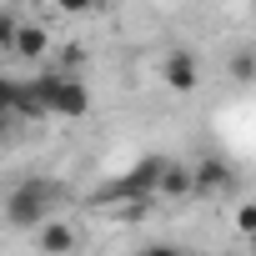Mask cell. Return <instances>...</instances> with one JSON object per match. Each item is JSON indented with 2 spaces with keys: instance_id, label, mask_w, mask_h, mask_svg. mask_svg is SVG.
Returning <instances> with one entry per match:
<instances>
[{
  "instance_id": "13",
  "label": "cell",
  "mask_w": 256,
  "mask_h": 256,
  "mask_svg": "<svg viewBox=\"0 0 256 256\" xmlns=\"http://www.w3.org/2000/svg\"><path fill=\"white\" fill-rule=\"evenodd\" d=\"M246 246H251V256H256V236H251V241H246Z\"/></svg>"
},
{
  "instance_id": "5",
  "label": "cell",
  "mask_w": 256,
  "mask_h": 256,
  "mask_svg": "<svg viewBox=\"0 0 256 256\" xmlns=\"http://www.w3.org/2000/svg\"><path fill=\"white\" fill-rule=\"evenodd\" d=\"M236 186V171L221 156H201L196 161V196H226Z\"/></svg>"
},
{
  "instance_id": "10",
  "label": "cell",
  "mask_w": 256,
  "mask_h": 256,
  "mask_svg": "<svg viewBox=\"0 0 256 256\" xmlns=\"http://www.w3.org/2000/svg\"><path fill=\"white\" fill-rule=\"evenodd\" d=\"M20 20H16V10H0V50H10L16 56V40H20Z\"/></svg>"
},
{
  "instance_id": "9",
  "label": "cell",
  "mask_w": 256,
  "mask_h": 256,
  "mask_svg": "<svg viewBox=\"0 0 256 256\" xmlns=\"http://www.w3.org/2000/svg\"><path fill=\"white\" fill-rule=\"evenodd\" d=\"M46 50H50L46 26H26V30H20V40H16V56H20V60H40Z\"/></svg>"
},
{
  "instance_id": "4",
  "label": "cell",
  "mask_w": 256,
  "mask_h": 256,
  "mask_svg": "<svg viewBox=\"0 0 256 256\" xmlns=\"http://www.w3.org/2000/svg\"><path fill=\"white\" fill-rule=\"evenodd\" d=\"M161 80H166V90L186 96V90L201 86V60H196L191 50H171V56L161 60Z\"/></svg>"
},
{
  "instance_id": "3",
  "label": "cell",
  "mask_w": 256,
  "mask_h": 256,
  "mask_svg": "<svg viewBox=\"0 0 256 256\" xmlns=\"http://www.w3.org/2000/svg\"><path fill=\"white\" fill-rule=\"evenodd\" d=\"M90 110V86L76 76V70H60V86H56V100H50V116H66V120H80Z\"/></svg>"
},
{
  "instance_id": "6",
  "label": "cell",
  "mask_w": 256,
  "mask_h": 256,
  "mask_svg": "<svg viewBox=\"0 0 256 256\" xmlns=\"http://www.w3.org/2000/svg\"><path fill=\"white\" fill-rule=\"evenodd\" d=\"M36 241H40V256H70L76 251V226H66V221H46L40 231H36Z\"/></svg>"
},
{
  "instance_id": "1",
  "label": "cell",
  "mask_w": 256,
  "mask_h": 256,
  "mask_svg": "<svg viewBox=\"0 0 256 256\" xmlns=\"http://www.w3.org/2000/svg\"><path fill=\"white\" fill-rule=\"evenodd\" d=\"M166 156H141L120 181H106L96 191V206H116V201H161V181H166Z\"/></svg>"
},
{
  "instance_id": "12",
  "label": "cell",
  "mask_w": 256,
  "mask_h": 256,
  "mask_svg": "<svg viewBox=\"0 0 256 256\" xmlns=\"http://www.w3.org/2000/svg\"><path fill=\"white\" fill-rule=\"evenodd\" d=\"M141 256H191V251H181V246H171V241H156V246H146Z\"/></svg>"
},
{
  "instance_id": "7",
  "label": "cell",
  "mask_w": 256,
  "mask_h": 256,
  "mask_svg": "<svg viewBox=\"0 0 256 256\" xmlns=\"http://www.w3.org/2000/svg\"><path fill=\"white\" fill-rule=\"evenodd\" d=\"M186 196H196V166L171 161L166 166V181H161V201H186Z\"/></svg>"
},
{
  "instance_id": "8",
  "label": "cell",
  "mask_w": 256,
  "mask_h": 256,
  "mask_svg": "<svg viewBox=\"0 0 256 256\" xmlns=\"http://www.w3.org/2000/svg\"><path fill=\"white\" fill-rule=\"evenodd\" d=\"M226 76H231L236 86H251V80H256V46H236V50L226 56Z\"/></svg>"
},
{
  "instance_id": "11",
  "label": "cell",
  "mask_w": 256,
  "mask_h": 256,
  "mask_svg": "<svg viewBox=\"0 0 256 256\" xmlns=\"http://www.w3.org/2000/svg\"><path fill=\"white\" fill-rule=\"evenodd\" d=\"M236 231H241V241L256 236V201H241L236 206Z\"/></svg>"
},
{
  "instance_id": "2",
  "label": "cell",
  "mask_w": 256,
  "mask_h": 256,
  "mask_svg": "<svg viewBox=\"0 0 256 256\" xmlns=\"http://www.w3.org/2000/svg\"><path fill=\"white\" fill-rule=\"evenodd\" d=\"M50 206H56V186L40 181V176H30V181H20L6 196V221L20 226V231H40L50 221Z\"/></svg>"
}]
</instances>
